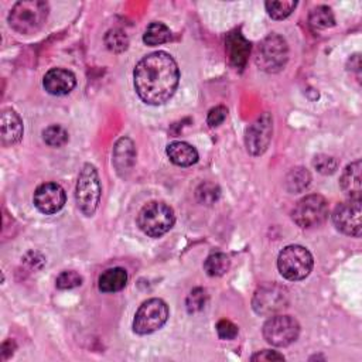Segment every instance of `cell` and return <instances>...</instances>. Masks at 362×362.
I'll return each mask as SVG.
<instances>
[{
    "label": "cell",
    "instance_id": "cell-1",
    "mask_svg": "<svg viewBox=\"0 0 362 362\" xmlns=\"http://www.w3.org/2000/svg\"><path fill=\"white\" fill-rule=\"evenodd\" d=\"M133 82L136 93L144 103L158 106L174 95L180 82V69L168 52L156 51L137 62Z\"/></svg>",
    "mask_w": 362,
    "mask_h": 362
},
{
    "label": "cell",
    "instance_id": "cell-16",
    "mask_svg": "<svg viewBox=\"0 0 362 362\" xmlns=\"http://www.w3.org/2000/svg\"><path fill=\"white\" fill-rule=\"evenodd\" d=\"M225 48L228 54V59L232 66L243 69L247 62L250 54V42L243 37L239 30L230 31L225 38Z\"/></svg>",
    "mask_w": 362,
    "mask_h": 362
},
{
    "label": "cell",
    "instance_id": "cell-24",
    "mask_svg": "<svg viewBox=\"0 0 362 362\" xmlns=\"http://www.w3.org/2000/svg\"><path fill=\"white\" fill-rule=\"evenodd\" d=\"M310 24L315 30H324L335 25V17L328 6H317L310 11Z\"/></svg>",
    "mask_w": 362,
    "mask_h": 362
},
{
    "label": "cell",
    "instance_id": "cell-32",
    "mask_svg": "<svg viewBox=\"0 0 362 362\" xmlns=\"http://www.w3.org/2000/svg\"><path fill=\"white\" fill-rule=\"evenodd\" d=\"M216 332L221 339H233L238 335V327L229 320H221L216 324Z\"/></svg>",
    "mask_w": 362,
    "mask_h": 362
},
{
    "label": "cell",
    "instance_id": "cell-26",
    "mask_svg": "<svg viewBox=\"0 0 362 362\" xmlns=\"http://www.w3.org/2000/svg\"><path fill=\"white\" fill-rule=\"evenodd\" d=\"M105 44L113 52H123L129 47V38L123 30L112 28L105 35Z\"/></svg>",
    "mask_w": 362,
    "mask_h": 362
},
{
    "label": "cell",
    "instance_id": "cell-12",
    "mask_svg": "<svg viewBox=\"0 0 362 362\" xmlns=\"http://www.w3.org/2000/svg\"><path fill=\"white\" fill-rule=\"evenodd\" d=\"M335 228L354 238L361 236V199H348L335 206L332 212Z\"/></svg>",
    "mask_w": 362,
    "mask_h": 362
},
{
    "label": "cell",
    "instance_id": "cell-14",
    "mask_svg": "<svg viewBox=\"0 0 362 362\" xmlns=\"http://www.w3.org/2000/svg\"><path fill=\"white\" fill-rule=\"evenodd\" d=\"M136 157H137V151L132 139L120 137L115 143L113 153H112V163L120 177L124 178L132 171L136 163Z\"/></svg>",
    "mask_w": 362,
    "mask_h": 362
},
{
    "label": "cell",
    "instance_id": "cell-30",
    "mask_svg": "<svg viewBox=\"0 0 362 362\" xmlns=\"http://www.w3.org/2000/svg\"><path fill=\"white\" fill-rule=\"evenodd\" d=\"M314 168L321 174H334L338 170V160L328 154H318L313 160Z\"/></svg>",
    "mask_w": 362,
    "mask_h": 362
},
{
    "label": "cell",
    "instance_id": "cell-13",
    "mask_svg": "<svg viewBox=\"0 0 362 362\" xmlns=\"http://www.w3.org/2000/svg\"><path fill=\"white\" fill-rule=\"evenodd\" d=\"M65 201H66L65 191L57 182L41 184L34 192V205L40 212L45 215H51L62 209V206L65 205Z\"/></svg>",
    "mask_w": 362,
    "mask_h": 362
},
{
    "label": "cell",
    "instance_id": "cell-17",
    "mask_svg": "<svg viewBox=\"0 0 362 362\" xmlns=\"http://www.w3.org/2000/svg\"><path fill=\"white\" fill-rule=\"evenodd\" d=\"M23 122L13 109H3L0 115V133L1 141L6 146L16 144L23 137Z\"/></svg>",
    "mask_w": 362,
    "mask_h": 362
},
{
    "label": "cell",
    "instance_id": "cell-29",
    "mask_svg": "<svg viewBox=\"0 0 362 362\" xmlns=\"http://www.w3.org/2000/svg\"><path fill=\"white\" fill-rule=\"evenodd\" d=\"M206 291L202 288V287H195L189 291V294L187 296V300H185V307H187V311L189 314H194V313H199L201 310H204L205 304H206Z\"/></svg>",
    "mask_w": 362,
    "mask_h": 362
},
{
    "label": "cell",
    "instance_id": "cell-27",
    "mask_svg": "<svg viewBox=\"0 0 362 362\" xmlns=\"http://www.w3.org/2000/svg\"><path fill=\"white\" fill-rule=\"evenodd\" d=\"M44 141L51 147H61L68 143V132L59 124H51L42 132Z\"/></svg>",
    "mask_w": 362,
    "mask_h": 362
},
{
    "label": "cell",
    "instance_id": "cell-2",
    "mask_svg": "<svg viewBox=\"0 0 362 362\" xmlns=\"http://www.w3.org/2000/svg\"><path fill=\"white\" fill-rule=\"evenodd\" d=\"M49 13V6L42 0L17 1L8 13L10 27L20 34H34L42 28Z\"/></svg>",
    "mask_w": 362,
    "mask_h": 362
},
{
    "label": "cell",
    "instance_id": "cell-22",
    "mask_svg": "<svg viewBox=\"0 0 362 362\" xmlns=\"http://www.w3.org/2000/svg\"><path fill=\"white\" fill-rule=\"evenodd\" d=\"M230 267L229 257L222 252L211 253L205 262H204V270L211 277H219L223 276Z\"/></svg>",
    "mask_w": 362,
    "mask_h": 362
},
{
    "label": "cell",
    "instance_id": "cell-21",
    "mask_svg": "<svg viewBox=\"0 0 362 362\" xmlns=\"http://www.w3.org/2000/svg\"><path fill=\"white\" fill-rule=\"evenodd\" d=\"M310 182H311V174L308 173V170L303 167L293 168L286 177V188L291 194L303 192L304 189L308 188Z\"/></svg>",
    "mask_w": 362,
    "mask_h": 362
},
{
    "label": "cell",
    "instance_id": "cell-31",
    "mask_svg": "<svg viewBox=\"0 0 362 362\" xmlns=\"http://www.w3.org/2000/svg\"><path fill=\"white\" fill-rule=\"evenodd\" d=\"M82 284V276L74 270H65L58 274L55 286L61 290H69Z\"/></svg>",
    "mask_w": 362,
    "mask_h": 362
},
{
    "label": "cell",
    "instance_id": "cell-10",
    "mask_svg": "<svg viewBox=\"0 0 362 362\" xmlns=\"http://www.w3.org/2000/svg\"><path fill=\"white\" fill-rule=\"evenodd\" d=\"M300 334V324L291 315H272L263 325V337L273 346H288Z\"/></svg>",
    "mask_w": 362,
    "mask_h": 362
},
{
    "label": "cell",
    "instance_id": "cell-18",
    "mask_svg": "<svg viewBox=\"0 0 362 362\" xmlns=\"http://www.w3.org/2000/svg\"><path fill=\"white\" fill-rule=\"evenodd\" d=\"M361 171H362V163L361 160H356L348 164L341 175V180H339L341 188L351 199H361V188H362Z\"/></svg>",
    "mask_w": 362,
    "mask_h": 362
},
{
    "label": "cell",
    "instance_id": "cell-3",
    "mask_svg": "<svg viewBox=\"0 0 362 362\" xmlns=\"http://www.w3.org/2000/svg\"><path fill=\"white\" fill-rule=\"evenodd\" d=\"M175 216L173 208L161 201L146 204L137 215L139 228L150 238L163 236L173 228Z\"/></svg>",
    "mask_w": 362,
    "mask_h": 362
},
{
    "label": "cell",
    "instance_id": "cell-7",
    "mask_svg": "<svg viewBox=\"0 0 362 362\" xmlns=\"http://www.w3.org/2000/svg\"><path fill=\"white\" fill-rule=\"evenodd\" d=\"M290 303L288 290L284 286L276 283H267L260 286L252 298V307L256 314L270 317L284 308Z\"/></svg>",
    "mask_w": 362,
    "mask_h": 362
},
{
    "label": "cell",
    "instance_id": "cell-8",
    "mask_svg": "<svg viewBox=\"0 0 362 362\" xmlns=\"http://www.w3.org/2000/svg\"><path fill=\"white\" fill-rule=\"evenodd\" d=\"M168 320V307L161 298L146 300L134 314L133 331L147 335L160 329Z\"/></svg>",
    "mask_w": 362,
    "mask_h": 362
},
{
    "label": "cell",
    "instance_id": "cell-20",
    "mask_svg": "<svg viewBox=\"0 0 362 362\" xmlns=\"http://www.w3.org/2000/svg\"><path fill=\"white\" fill-rule=\"evenodd\" d=\"M127 283V273L123 267H112L105 270L98 280V287L103 293H115L124 288Z\"/></svg>",
    "mask_w": 362,
    "mask_h": 362
},
{
    "label": "cell",
    "instance_id": "cell-6",
    "mask_svg": "<svg viewBox=\"0 0 362 362\" xmlns=\"http://www.w3.org/2000/svg\"><path fill=\"white\" fill-rule=\"evenodd\" d=\"M288 59V47L286 40L279 34L267 35L257 47L255 62L256 65L269 74L281 71Z\"/></svg>",
    "mask_w": 362,
    "mask_h": 362
},
{
    "label": "cell",
    "instance_id": "cell-25",
    "mask_svg": "<svg viewBox=\"0 0 362 362\" xmlns=\"http://www.w3.org/2000/svg\"><path fill=\"white\" fill-rule=\"evenodd\" d=\"M296 0H269L264 3L267 14L274 20H283L288 17L296 8Z\"/></svg>",
    "mask_w": 362,
    "mask_h": 362
},
{
    "label": "cell",
    "instance_id": "cell-11",
    "mask_svg": "<svg viewBox=\"0 0 362 362\" xmlns=\"http://www.w3.org/2000/svg\"><path fill=\"white\" fill-rule=\"evenodd\" d=\"M273 134V119L270 113L260 115L252 124L247 126L245 132L246 150L252 156H262L272 140Z\"/></svg>",
    "mask_w": 362,
    "mask_h": 362
},
{
    "label": "cell",
    "instance_id": "cell-4",
    "mask_svg": "<svg viewBox=\"0 0 362 362\" xmlns=\"http://www.w3.org/2000/svg\"><path fill=\"white\" fill-rule=\"evenodd\" d=\"M75 199L79 211L85 216H92L100 201V181L95 165L86 163L79 171L76 187H75Z\"/></svg>",
    "mask_w": 362,
    "mask_h": 362
},
{
    "label": "cell",
    "instance_id": "cell-23",
    "mask_svg": "<svg viewBox=\"0 0 362 362\" xmlns=\"http://www.w3.org/2000/svg\"><path fill=\"white\" fill-rule=\"evenodd\" d=\"M171 38V31L170 28L160 23V21H153L148 24V27L144 31L143 35V41L147 45H158V44H164L167 41H170Z\"/></svg>",
    "mask_w": 362,
    "mask_h": 362
},
{
    "label": "cell",
    "instance_id": "cell-5",
    "mask_svg": "<svg viewBox=\"0 0 362 362\" xmlns=\"http://www.w3.org/2000/svg\"><path fill=\"white\" fill-rule=\"evenodd\" d=\"M313 264V255L308 249L300 245L286 246L277 257V267L280 274L290 281L305 279L311 273Z\"/></svg>",
    "mask_w": 362,
    "mask_h": 362
},
{
    "label": "cell",
    "instance_id": "cell-33",
    "mask_svg": "<svg viewBox=\"0 0 362 362\" xmlns=\"http://www.w3.org/2000/svg\"><path fill=\"white\" fill-rule=\"evenodd\" d=\"M226 115H228V109L222 105H218L208 112L206 123L209 124V127H216L223 123V120L226 119Z\"/></svg>",
    "mask_w": 362,
    "mask_h": 362
},
{
    "label": "cell",
    "instance_id": "cell-19",
    "mask_svg": "<svg viewBox=\"0 0 362 362\" xmlns=\"http://www.w3.org/2000/svg\"><path fill=\"white\" fill-rule=\"evenodd\" d=\"M165 153L171 163L180 167H189L198 161V151L185 141H173L167 146Z\"/></svg>",
    "mask_w": 362,
    "mask_h": 362
},
{
    "label": "cell",
    "instance_id": "cell-28",
    "mask_svg": "<svg viewBox=\"0 0 362 362\" xmlns=\"http://www.w3.org/2000/svg\"><path fill=\"white\" fill-rule=\"evenodd\" d=\"M221 195V189L216 184L212 182H204L201 184L197 191H195V197L201 204L205 205H212L219 199Z\"/></svg>",
    "mask_w": 362,
    "mask_h": 362
},
{
    "label": "cell",
    "instance_id": "cell-15",
    "mask_svg": "<svg viewBox=\"0 0 362 362\" xmlns=\"http://www.w3.org/2000/svg\"><path fill=\"white\" fill-rule=\"evenodd\" d=\"M42 85L49 95L62 96L68 95L76 85L75 75L64 68H52L49 69L42 79Z\"/></svg>",
    "mask_w": 362,
    "mask_h": 362
},
{
    "label": "cell",
    "instance_id": "cell-34",
    "mask_svg": "<svg viewBox=\"0 0 362 362\" xmlns=\"http://www.w3.org/2000/svg\"><path fill=\"white\" fill-rule=\"evenodd\" d=\"M253 362H266V361H284V356L281 354H279L277 351H259L256 354L252 355L250 358Z\"/></svg>",
    "mask_w": 362,
    "mask_h": 362
},
{
    "label": "cell",
    "instance_id": "cell-9",
    "mask_svg": "<svg viewBox=\"0 0 362 362\" xmlns=\"http://www.w3.org/2000/svg\"><path fill=\"white\" fill-rule=\"evenodd\" d=\"M291 216L300 228L320 226L328 218V202L320 194L305 195L296 204Z\"/></svg>",
    "mask_w": 362,
    "mask_h": 362
}]
</instances>
